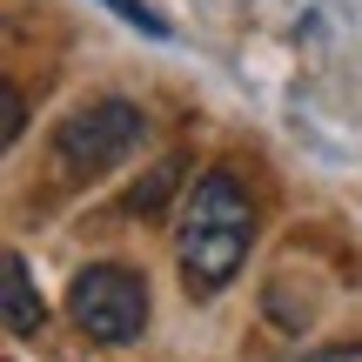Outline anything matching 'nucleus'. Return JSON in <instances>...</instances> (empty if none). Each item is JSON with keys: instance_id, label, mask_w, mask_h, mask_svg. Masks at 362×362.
<instances>
[{"instance_id": "3", "label": "nucleus", "mask_w": 362, "mask_h": 362, "mask_svg": "<svg viewBox=\"0 0 362 362\" xmlns=\"http://www.w3.org/2000/svg\"><path fill=\"white\" fill-rule=\"evenodd\" d=\"M148 141V115L134 101H94L81 115H67V128L54 134V161H61L67 181H88V175H107Z\"/></svg>"}, {"instance_id": "4", "label": "nucleus", "mask_w": 362, "mask_h": 362, "mask_svg": "<svg viewBox=\"0 0 362 362\" xmlns=\"http://www.w3.org/2000/svg\"><path fill=\"white\" fill-rule=\"evenodd\" d=\"M0 315H7V336H34L40 322H47V309H40V288H34V269H27L21 248H7V262H0Z\"/></svg>"}, {"instance_id": "6", "label": "nucleus", "mask_w": 362, "mask_h": 362, "mask_svg": "<svg viewBox=\"0 0 362 362\" xmlns=\"http://www.w3.org/2000/svg\"><path fill=\"white\" fill-rule=\"evenodd\" d=\"M107 13H121V21L128 27H141V34H155V40H168V21H161L155 7H148V0H101Z\"/></svg>"}, {"instance_id": "7", "label": "nucleus", "mask_w": 362, "mask_h": 362, "mask_svg": "<svg viewBox=\"0 0 362 362\" xmlns=\"http://www.w3.org/2000/svg\"><path fill=\"white\" fill-rule=\"evenodd\" d=\"M21 134H27V101H21V94H13V88H0V141H21Z\"/></svg>"}, {"instance_id": "1", "label": "nucleus", "mask_w": 362, "mask_h": 362, "mask_svg": "<svg viewBox=\"0 0 362 362\" xmlns=\"http://www.w3.org/2000/svg\"><path fill=\"white\" fill-rule=\"evenodd\" d=\"M248 242H255V202L228 168H208L188 188V208H181V282L188 296H215V288L235 282V269L248 262Z\"/></svg>"}, {"instance_id": "8", "label": "nucleus", "mask_w": 362, "mask_h": 362, "mask_svg": "<svg viewBox=\"0 0 362 362\" xmlns=\"http://www.w3.org/2000/svg\"><path fill=\"white\" fill-rule=\"evenodd\" d=\"M296 362H362V342H322V349H309Z\"/></svg>"}, {"instance_id": "2", "label": "nucleus", "mask_w": 362, "mask_h": 362, "mask_svg": "<svg viewBox=\"0 0 362 362\" xmlns=\"http://www.w3.org/2000/svg\"><path fill=\"white\" fill-rule=\"evenodd\" d=\"M67 315L107 349H128L148 329V275L121 269V262H88L67 288Z\"/></svg>"}, {"instance_id": "5", "label": "nucleus", "mask_w": 362, "mask_h": 362, "mask_svg": "<svg viewBox=\"0 0 362 362\" xmlns=\"http://www.w3.org/2000/svg\"><path fill=\"white\" fill-rule=\"evenodd\" d=\"M181 181H188V155H161L155 168H148V175H141V181L128 188V208H134V215H148V221H155L161 208L175 202V188H181Z\"/></svg>"}]
</instances>
